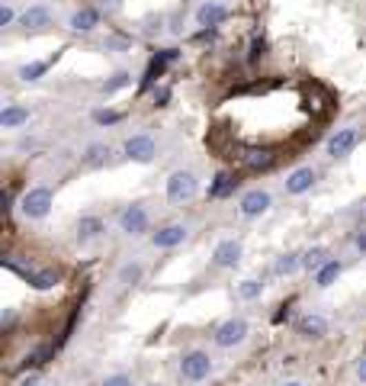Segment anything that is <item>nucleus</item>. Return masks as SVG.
I'll return each mask as SVG.
<instances>
[{
    "label": "nucleus",
    "mask_w": 366,
    "mask_h": 386,
    "mask_svg": "<svg viewBox=\"0 0 366 386\" xmlns=\"http://www.w3.org/2000/svg\"><path fill=\"white\" fill-rule=\"evenodd\" d=\"M164 193H167V200L174 203V206H183V203H190V200L199 193V180L193 171H174L167 177V184H164Z\"/></svg>",
    "instance_id": "obj_1"
},
{
    "label": "nucleus",
    "mask_w": 366,
    "mask_h": 386,
    "mask_svg": "<svg viewBox=\"0 0 366 386\" xmlns=\"http://www.w3.org/2000/svg\"><path fill=\"white\" fill-rule=\"evenodd\" d=\"M52 203H55V197L48 187H29L19 197V213L26 219H45L52 213Z\"/></svg>",
    "instance_id": "obj_2"
},
{
    "label": "nucleus",
    "mask_w": 366,
    "mask_h": 386,
    "mask_svg": "<svg viewBox=\"0 0 366 386\" xmlns=\"http://www.w3.org/2000/svg\"><path fill=\"white\" fill-rule=\"evenodd\" d=\"M209 374H212V358H209L206 351H187L180 358V377L187 380V383H203Z\"/></svg>",
    "instance_id": "obj_3"
},
{
    "label": "nucleus",
    "mask_w": 366,
    "mask_h": 386,
    "mask_svg": "<svg viewBox=\"0 0 366 386\" xmlns=\"http://www.w3.org/2000/svg\"><path fill=\"white\" fill-rule=\"evenodd\" d=\"M122 151H125V158H129V161L151 164V161L158 158V142L151 139L148 132H135V135H129V139H125Z\"/></svg>",
    "instance_id": "obj_4"
},
{
    "label": "nucleus",
    "mask_w": 366,
    "mask_h": 386,
    "mask_svg": "<svg viewBox=\"0 0 366 386\" xmlns=\"http://www.w3.org/2000/svg\"><path fill=\"white\" fill-rule=\"evenodd\" d=\"M151 226V216H148V209L141 206V203H132V206H125L119 213V232L122 235H145Z\"/></svg>",
    "instance_id": "obj_5"
},
{
    "label": "nucleus",
    "mask_w": 366,
    "mask_h": 386,
    "mask_svg": "<svg viewBox=\"0 0 366 386\" xmlns=\"http://www.w3.org/2000/svg\"><path fill=\"white\" fill-rule=\"evenodd\" d=\"M247 322L244 319H225L222 325L216 329V335H212V341H216L218 348H238V345H244L247 341Z\"/></svg>",
    "instance_id": "obj_6"
},
{
    "label": "nucleus",
    "mask_w": 366,
    "mask_h": 386,
    "mask_svg": "<svg viewBox=\"0 0 366 386\" xmlns=\"http://www.w3.org/2000/svg\"><path fill=\"white\" fill-rule=\"evenodd\" d=\"M360 139H363V132H360L357 126H347V129H338L334 135H331L328 145H325V151H328L331 158H347L350 151L360 145Z\"/></svg>",
    "instance_id": "obj_7"
},
{
    "label": "nucleus",
    "mask_w": 366,
    "mask_h": 386,
    "mask_svg": "<svg viewBox=\"0 0 366 386\" xmlns=\"http://www.w3.org/2000/svg\"><path fill=\"white\" fill-rule=\"evenodd\" d=\"M273 206V197L267 193V190H247L241 200H238V213H241L244 219H261L267 216Z\"/></svg>",
    "instance_id": "obj_8"
},
{
    "label": "nucleus",
    "mask_w": 366,
    "mask_h": 386,
    "mask_svg": "<svg viewBox=\"0 0 366 386\" xmlns=\"http://www.w3.org/2000/svg\"><path fill=\"white\" fill-rule=\"evenodd\" d=\"M315 180H318V171L309 168V164H302V168H296L292 174H286L283 187H286L289 197H302V193H309V190L315 187Z\"/></svg>",
    "instance_id": "obj_9"
},
{
    "label": "nucleus",
    "mask_w": 366,
    "mask_h": 386,
    "mask_svg": "<svg viewBox=\"0 0 366 386\" xmlns=\"http://www.w3.org/2000/svg\"><path fill=\"white\" fill-rule=\"evenodd\" d=\"M187 226L183 222H170V226H161L154 235H151V245L161 248V251H170V248H180L187 242Z\"/></svg>",
    "instance_id": "obj_10"
},
{
    "label": "nucleus",
    "mask_w": 366,
    "mask_h": 386,
    "mask_svg": "<svg viewBox=\"0 0 366 386\" xmlns=\"http://www.w3.org/2000/svg\"><path fill=\"white\" fill-rule=\"evenodd\" d=\"M241 242L238 238H225V242H218L216 248H212V264L216 267H235L238 261H241Z\"/></svg>",
    "instance_id": "obj_11"
},
{
    "label": "nucleus",
    "mask_w": 366,
    "mask_h": 386,
    "mask_svg": "<svg viewBox=\"0 0 366 386\" xmlns=\"http://www.w3.org/2000/svg\"><path fill=\"white\" fill-rule=\"evenodd\" d=\"M225 19H228V7L218 3V0H206V3L196 10V23L203 29H216L218 23H225Z\"/></svg>",
    "instance_id": "obj_12"
},
{
    "label": "nucleus",
    "mask_w": 366,
    "mask_h": 386,
    "mask_svg": "<svg viewBox=\"0 0 366 386\" xmlns=\"http://www.w3.org/2000/svg\"><path fill=\"white\" fill-rule=\"evenodd\" d=\"M296 331H299L302 338H312L318 341L328 335V319L325 316H318V312H309V316H302L299 322H296Z\"/></svg>",
    "instance_id": "obj_13"
},
{
    "label": "nucleus",
    "mask_w": 366,
    "mask_h": 386,
    "mask_svg": "<svg viewBox=\"0 0 366 386\" xmlns=\"http://www.w3.org/2000/svg\"><path fill=\"white\" fill-rule=\"evenodd\" d=\"M68 26L74 29V32H94L96 26H100V10L96 7H81L71 13V19H68Z\"/></svg>",
    "instance_id": "obj_14"
},
{
    "label": "nucleus",
    "mask_w": 366,
    "mask_h": 386,
    "mask_svg": "<svg viewBox=\"0 0 366 386\" xmlns=\"http://www.w3.org/2000/svg\"><path fill=\"white\" fill-rule=\"evenodd\" d=\"M19 23L26 29H45L48 23H52V10H48L45 3H32V7H26L19 13Z\"/></svg>",
    "instance_id": "obj_15"
},
{
    "label": "nucleus",
    "mask_w": 366,
    "mask_h": 386,
    "mask_svg": "<svg viewBox=\"0 0 366 386\" xmlns=\"http://www.w3.org/2000/svg\"><path fill=\"white\" fill-rule=\"evenodd\" d=\"M103 232H106V226H103V219L100 216H81L77 219V242H81V245L96 242Z\"/></svg>",
    "instance_id": "obj_16"
},
{
    "label": "nucleus",
    "mask_w": 366,
    "mask_h": 386,
    "mask_svg": "<svg viewBox=\"0 0 366 386\" xmlns=\"http://www.w3.org/2000/svg\"><path fill=\"white\" fill-rule=\"evenodd\" d=\"M29 110L26 106H19V104H7L3 106V113H0V126L3 129H23V126L29 123Z\"/></svg>",
    "instance_id": "obj_17"
},
{
    "label": "nucleus",
    "mask_w": 366,
    "mask_h": 386,
    "mask_svg": "<svg viewBox=\"0 0 366 386\" xmlns=\"http://www.w3.org/2000/svg\"><path fill=\"white\" fill-rule=\"evenodd\" d=\"M340 273H344V264H340L338 258H331V261L325 264V267H318V271H315V287L328 290V287H331L334 280H338Z\"/></svg>",
    "instance_id": "obj_18"
},
{
    "label": "nucleus",
    "mask_w": 366,
    "mask_h": 386,
    "mask_svg": "<svg viewBox=\"0 0 366 386\" xmlns=\"http://www.w3.org/2000/svg\"><path fill=\"white\" fill-rule=\"evenodd\" d=\"M296 271H302V255H296V251H286V255H280L273 261V273L276 277H289Z\"/></svg>",
    "instance_id": "obj_19"
},
{
    "label": "nucleus",
    "mask_w": 366,
    "mask_h": 386,
    "mask_svg": "<svg viewBox=\"0 0 366 386\" xmlns=\"http://www.w3.org/2000/svg\"><path fill=\"white\" fill-rule=\"evenodd\" d=\"M48 65L52 61H26V65H19V81H26V84H36V81H42L48 71Z\"/></svg>",
    "instance_id": "obj_20"
},
{
    "label": "nucleus",
    "mask_w": 366,
    "mask_h": 386,
    "mask_svg": "<svg viewBox=\"0 0 366 386\" xmlns=\"http://www.w3.org/2000/svg\"><path fill=\"white\" fill-rule=\"evenodd\" d=\"M106 158H110V145H103V142H94V145H87L84 148L87 168H100V164H106Z\"/></svg>",
    "instance_id": "obj_21"
},
{
    "label": "nucleus",
    "mask_w": 366,
    "mask_h": 386,
    "mask_svg": "<svg viewBox=\"0 0 366 386\" xmlns=\"http://www.w3.org/2000/svg\"><path fill=\"white\" fill-rule=\"evenodd\" d=\"M331 258H328V248L325 245H315V248H309L305 255H302V267L305 271H318V267H325Z\"/></svg>",
    "instance_id": "obj_22"
},
{
    "label": "nucleus",
    "mask_w": 366,
    "mask_h": 386,
    "mask_svg": "<svg viewBox=\"0 0 366 386\" xmlns=\"http://www.w3.org/2000/svg\"><path fill=\"white\" fill-rule=\"evenodd\" d=\"M235 293H238V300H244V302L261 300V296H263V283L257 280V277H247V280H241L235 287Z\"/></svg>",
    "instance_id": "obj_23"
},
{
    "label": "nucleus",
    "mask_w": 366,
    "mask_h": 386,
    "mask_svg": "<svg viewBox=\"0 0 366 386\" xmlns=\"http://www.w3.org/2000/svg\"><path fill=\"white\" fill-rule=\"evenodd\" d=\"M141 277H145V267H141L139 261H135V264H122V271H119V283H122V287H135V283H141Z\"/></svg>",
    "instance_id": "obj_24"
},
{
    "label": "nucleus",
    "mask_w": 366,
    "mask_h": 386,
    "mask_svg": "<svg viewBox=\"0 0 366 386\" xmlns=\"http://www.w3.org/2000/svg\"><path fill=\"white\" fill-rule=\"evenodd\" d=\"M132 84V75L129 71H116L113 77H110V81H103V84H100V94H116V90H122V87H129Z\"/></svg>",
    "instance_id": "obj_25"
},
{
    "label": "nucleus",
    "mask_w": 366,
    "mask_h": 386,
    "mask_svg": "<svg viewBox=\"0 0 366 386\" xmlns=\"http://www.w3.org/2000/svg\"><path fill=\"white\" fill-rule=\"evenodd\" d=\"M26 280L32 283L36 290H52V287L58 283V277H55L52 271H29V277H26Z\"/></svg>",
    "instance_id": "obj_26"
},
{
    "label": "nucleus",
    "mask_w": 366,
    "mask_h": 386,
    "mask_svg": "<svg viewBox=\"0 0 366 386\" xmlns=\"http://www.w3.org/2000/svg\"><path fill=\"white\" fill-rule=\"evenodd\" d=\"M232 190H235V180L228 177V174H216V184L209 187V193H212V197H228Z\"/></svg>",
    "instance_id": "obj_27"
},
{
    "label": "nucleus",
    "mask_w": 366,
    "mask_h": 386,
    "mask_svg": "<svg viewBox=\"0 0 366 386\" xmlns=\"http://www.w3.org/2000/svg\"><path fill=\"white\" fill-rule=\"evenodd\" d=\"M94 123L96 126H116V123H122V113L119 110H94Z\"/></svg>",
    "instance_id": "obj_28"
},
{
    "label": "nucleus",
    "mask_w": 366,
    "mask_h": 386,
    "mask_svg": "<svg viewBox=\"0 0 366 386\" xmlns=\"http://www.w3.org/2000/svg\"><path fill=\"white\" fill-rule=\"evenodd\" d=\"M244 161H247L251 168H267V164L273 161V155H270V151H251V155H247Z\"/></svg>",
    "instance_id": "obj_29"
},
{
    "label": "nucleus",
    "mask_w": 366,
    "mask_h": 386,
    "mask_svg": "<svg viewBox=\"0 0 366 386\" xmlns=\"http://www.w3.org/2000/svg\"><path fill=\"white\" fill-rule=\"evenodd\" d=\"M48 351L45 348H36L32 351V354H26V358H23V367H39V364H42V358H45Z\"/></svg>",
    "instance_id": "obj_30"
},
{
    "label": "nucleus",
    "mask_w": 366,
    "mask_h": 386,
    "mask_svg": "<svg viewBox=\"0 0 366 386\" xmlns=\"http://www.w3.org/2000/svg\"><path fill=\"white\" fill-rule=\"evenodd\" d=\"M100 386H135V383H132V377H125V374H110Z\"/></svg>",
    "instance_id": "obj_31"
},
{
    "label": "nucleus",
    "mask_w": 366,
    "mask_h": 386,
    "mask_svg": "<svg viewBox=\"0 0 366 386\" xmlns=\"http://www.w3.org/2000/svg\"><path fill=\"white\" fill-rule=\"evenodd\" d=\"M13 19H17V10L10 7V3H3V7H0V26H10Z\"/></svg>",
    "instance_id": "obj_32"
},
{
    "label": "nucleus",
    "mask_w": 366,
    "mask_h": 386,
    "mask_svg": "<svg viewBox=\"0 0 366 386\" xmlns=\"http://www.w3.org/2000/svg\"><path fill=\"white\" fill-rule=\"evenodd\" d=\"M261 55H263V39H261V36H254V42H251V55H247V58H251V61H257Z\"/></svg>",
    "instance_id": "obj_33"
},
{
    "label": "nucleus",
    "mask_w": 366,
    "mask_h": 386,
    "mask_svg": "<svg viewBox=\"0 0 366 386\" xmlns=\"http://www.w3.org/2000/svg\"><path fill=\"white\" fill-rule=\"evenodd\" d=\"M154 104H158V106H167V104H170V90H167V87L154 90Z\"/></svg>",
    "instance_id": "obj_34"
},
{
    "label": "nucleus",
    "mask_w": 366,
    "mask_h": 386,
    "mask_svg": "<svg viewBox=\"0 0 366 386\" xmlns=\"http://www.w3.org/2000/svg\"><path fill=\"white\" fill-rule=\"evenodd\" d=\"M357 377H360V383L366 386V358H363V360H360V364H357Z\"/></svg>",
    "instance_id": "obj_35"
},
{
    "label": "nucleus",
    "mask_w": 366,
    "mask_h": 386,
    "mask_svg": "<svg viewBox=\"0 0 366 386\" xmlns=\"http://www.w3.org/2000/svg\"><path fill=\"white\" fill-rule=\"evenodd\" d=\"M354 245H357V251H363V255H366V232H360V235H357V242H354Z\"/></svg>",
    "instance_id": "obj_36"
},
{
    "label": "nucleus",
    "mask_w": 366,
    "mask_h": 386,
    "mask_svg": "<svg viewBox=\"0 0 366 386\" xmlns=\"http://www.w3.org/2000/svg\"><path fill=\"white\" fill-rule=\"evenodd\" d=\"M23 386H45V383H42V380H36V377H32V380H26V383H23Z\"/></svg>",
    "instance_id": "obj_37"
},
{
    "label": "nucleus",
    "mask_w": 366,
    "mask_h": 386,
    "mask_svg": "<svg viewBox=\"0 0 366 386\" xmlns=\"http://www.w3.org/2000/svg\"><path fill=\"white\" fill-rule=\"evenodd\" d=\"M283 386H305V383H299V380H286Z\"/></svg>",
    "instance_id": "obj_38"
}]
</instances>
